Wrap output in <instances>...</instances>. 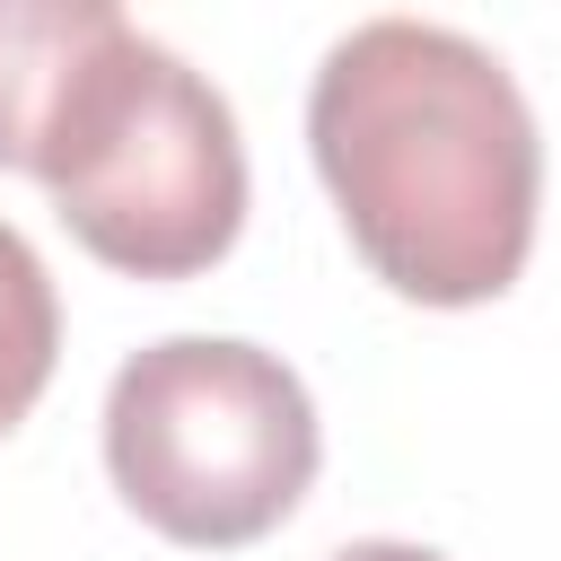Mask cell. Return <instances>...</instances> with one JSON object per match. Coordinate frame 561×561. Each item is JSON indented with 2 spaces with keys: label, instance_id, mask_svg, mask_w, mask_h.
<instances>
[{
  "label": "cell",
  "instance_id": "5",
  "mask_svg": "<svg viewBox=\"0 0 561 561\" xmlns=\"http://www.w3.org/2000/svg\"><path fill=\"white\" fill-rule=\"evenodd\" d=\"M53 359H61V298H53V272H44V254L26 245V228L0 219V438L44 403Z\"/></svg>",
  "mask_w": 561,
  "mask_h": 561
},
{
  "label": "cell",
  "instance_id": "4",
  "mask_svg": "<svg viewBox=\"0 0 561 561\" xmlns=\"http://www.w3.org/2000/svg\"><path fill=\"white\" fill-rule=\"evenodd\" d=\"M105 0H0V167L26 175L35 131L79 61V44L96 35Z\"/></svg>",
  "mask_w": 561,
  "mask_h": 561
},
{
  "label": "cell",
  "instance_id": "2",
  "mask_svg": "<svg viewBox=\"0 0 561 561\" xmlns=\"http://www.w3.org/2000/svg\"><path fill=\"white\" fill-rule=\"evenodd\" d=\"M26 175L53 193L61 228L131 280H193L245 228L237 105L114 0L53 96Z\"/></svg>",
  "mask_w": 561,
  "mask_h": 561
},
{
  "label": "cell",
  "instance_id": "3",
  "mask_svg": "<svg viewBox=\"0 0 561 561\" xmlns=\"http://www.w3.org/2000/svg\"><path fill=\"white\" fill-rule=\"evenodd\" d=\"M96 438L123 508L184 552L263 543L324 465L307 377L245 333L140 342L105 386Z\"/></svg>",
  "mask_w": 561,
  "mask_h": 561
},
{
  "label": "cell",
  "instance_id": "6",
  "mask_svg": "<svg viewBox=\"0 0 561 561\" xmlns=\"http://www.w3.org/2000/svg\"><path fill=\"white\" fill-rule=\"evenodd\" d=\"M324 561H447L438 543H403V535H359V543H333Z\"/></svg>",
  "mask_w": 561,
  "mask_h": 561
},
{
  "label": "cell",
  "instance_id": "1",
  "mask_svg": "<svg viewBox=\"0 0 561 561\" xmlns=\"http://www.w3.org/2000/svg\"><path fill=\"white\" fill-rule=\"evenodd\" d=\"M307 149L359 263L412 307L517 289L543 131L517 70L447 18H359L307 79Z\"/></svg>",
  "mask_w": 561,
  "mask_h": 561
}]
</instances>
